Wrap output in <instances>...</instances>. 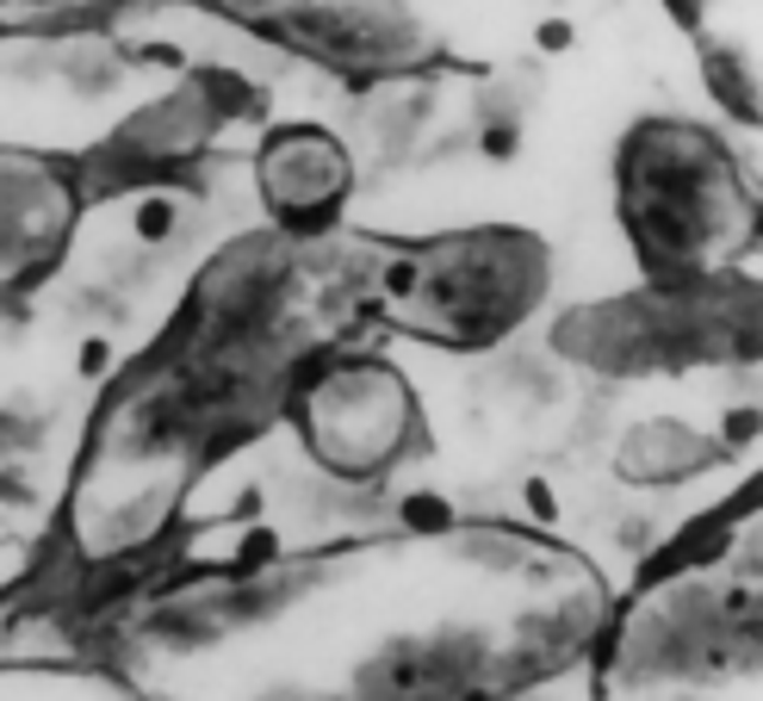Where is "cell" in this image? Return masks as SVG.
<instances>
[{"label": "cell", "instance_id": "6da1fadb", "mask_svg": "<svg viewBox=\"0 0 763 701\" xmlns=\"http://www.w3.org/2000/svg\"><path fill=\"white\" fill-rule=\"evenodd\" d=\"M621 211L646 261L677 273L726 255L751 230V192L739 187L732 150L677 118H646L621 143Z\"/></svg>", "mask_w": 763, "mask_h": 701}, {"label": "cell", "instance_id": "7a4b0ae2", "mask_svg": "<svg viewBox=\"0 0 763 701\" xmlns=\"http://www.w3.org/2000/svg\"><path fill=\"white\" fill-rule=\"evenodd\" d=\"M547 292V248L516 230H472L398 267L391 311L441 341H491Z\"/></svg>", "mask_w": 763, "mask_h": 701}, {"label": "cell", "instance_id": "277c9868", "mask_svg": "<svg viewBox=\"0 0 763 701\" xmlns=\"http://www.w3.org/2000/svg\"><path fill=\"white\" fill-rule=\"evenodd\" d=\"M261 187H268L273 211H286V218L336 211V199L348 192V155L324 131H286L261 155Z\"/></svg>", "mask_w": 763, "mask_h": 701}, {"label": "cell", "instance_id": "3957f363", "mask_svg": "<svg viewBox=\"0 0 763 701\" xmlns=\"http://www.w3.org/2000/svg\"><path fill=\"white\" fill-rule=\"evenodd\" d=\"M298 422H305V441L317 459H329L348 478H366L379 472L385 459H398L416 410H410V385L391 366L336 361L298 398Z\"/></svg>", "mask_w": 763, "mask_h": 701}]
</instances>
